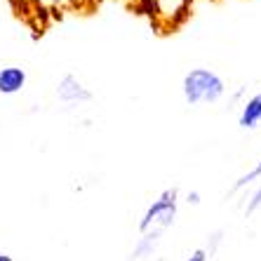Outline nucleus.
Wrapping results in <instances>:
<instances>
[{
    "instance_id": "f257e3e1",
    "label": "nucleus",
    "mask_w": 261,
    "mask_h": 261,
    "mask_svg": "<svg viewBox=\"0 0 261 261\" xmlns=\"http://www.w3.org/2000/svg\"><path fill=\"white\" fill-rule=\"evenodd\" d=\"M228 94L224 75L210 66H193L181 78V99L189 109H202L219 103Z\"/></svg>"
},
{
    "instance_id": "f03ea898",
    "label": "nucleus",
    "mask_w": 261,
    "mask_h": 261,
    "mask_svg": "<svg viewBox=\"0 0 261 261\" xmlns=\"http://www.w3.org/2000/svg\"><path fill=\"white\" fill-rule=\"evenodd\" d=\"M179 202H181V195H179V189H176V186L163 189L148 205H146L144 212H141L139 221H137L139 233L170 231L172 226L176 224V217H179Z\"/></svg>"
},
{
    "instance_id": "7ed1b4c3",
    "label": "nucleus",
    "mask_w": 261,
    "mask_h": 261,
    "mask_svg": "<svg viewBox=\"0 0 261 261\" xmlns=\"http://www.w3.org/2000/svg\"><path fill=\"white\" fill-rule=\"evenodd\" d=\"M55 97L59 99L64 106L75 109V106H83V103H90L92 99H94V94H92V90L87 87L85 80L78 78L75 73H64V75L57 80Z\"/></svg>"
},
{
    "instance_id": "20e7f679",
    "label": "nucleus",
    "mask_w": 261,
    "mask_h": 261,
    "mask_svg": "<svg viewBox=\"0 0 261 261\" xmlns=\"http://www.w3.org/2000/svg\"><path fill=\"white\" fill-rule=\"evenodd\" d=\"M29 85V71L24 66H0V97H14Z\"/></svg>"
},
{
    "instance_id": "39448f33",
    "label": "nucleus",
    "mask_w": 261,
    "mask_h": 261,
    "mask_svg": "<svg viewBox=\"0 0 261 261\" xmlns=\"http://www.w3.org/2000/svg\"><path fill=\"white\" fill-rule=\"evenodd\" d=\"M163 236L165 233L158 231H146L139 233V238L134 240V247L129 252V261H148L153 256L158 254V247L163 243Z\"/></svg>"
},
{
    "instance_id": "423d86ee",
    "label": "nucleus",
    "mask_w": 261,
    "mask_h": 261,
    "mask_svg": "<svg viewBox=\"0 0 261 261\" xmlns=\"http://www.w3.org/2000/svg\"><path fill=\"white\" fill-rule=\"evenodd\" d=\"M261 125V90L252 97H245L238 111V127L240 129H256Z\"/></svg>"
},
{
    "instance_id": "0eeeda50",
    "label": "nucleus",
    "mask_w": 261,
    "mask_h": 261,
    "mask_svg": "<svg viewBox=\"0 0 261 261\" xmlns=\"http://www.w3.org/2000/svg\"><path fill=\"white\" fill-rule=\"evenodd\" d=\"M261 179V158L256 160L249 170H245L243 174L238 176L236 181H233V186L228 189V195H236V193H240V191H245L247 186H252V184H256Z\"/></svg>"
},
{
    "instance_id": "6e6552de",
    "label": "nucleus",
    "mask_w": 261,
    "mask_h": 261,
    "mask_svg": "<svg viewBox=\"0 0 261 261\" xmlns=\"http://www.w3.org/2000/svg\"><path fill=\"white\" fill-rule=\"evenodd\" d=\"M261 210V181H256V186L247 193V198H245V205H243V214L245 219L254 217L256 212Z\"/></svg>"
},
{
    "instance_id": "1a4fd4ad",
    "label": "nucleus",
    "mask_w": 261,
    "mask_h": 261,
    "mask_svg": "<svg viewBox=\"0 0 261 261\" xmlns=\"http://www.w3.org/2000/svg\"><path fill=\"white\" fill-rule=\"evenodd\" d=\"M221 243H224V228H214V231L207 233L202 249L207 252V256H210V259H212V256L217 254V249L221 247Z\"/></svg>"
},
{
    "instance_id": "9d476101",
    "label": "nucleus",
    "mask_w": 261,
    "mask_h": 261,
    "mask_svg": "<svg viewBox=\"0 0 261 261\" xmlns=\"http://www.w3.org/2000/svg\"><path fill=\"white\" fill-rule=\"evenodd\" d=\"M38 7H43V10H66V7H71L75 0H33Z\"/></svg>"
},
{
    "instance_id": "9b49d317",
    "label": "nucleus",
    "mask_w": 261,
    "mask_h": 261,
    "mask_svg": "<svg viewBox=\"0 0 261 261\" xmlns=\"http://www.w3.org/2000/svg\"><path fill=\"white\" fill-rule=\"evenodd\" d=\"M184 202L189 207H198L202 202V193L198 189H191V191H186V195H184Z\"/></svg>"
},
{
    "instance_id": "f8f14e48",
    "label": "nucleus",
    "mask_w": 261,
    "mask_h": 261,
    "mask_svg": "<svg viewBox=\"0 0 261 261\" xmlns=\"http://www.w3.org/2000/svg\"><path fill=\"white\" fill-rule=\"evenodd\" d=\"M181 261H210V256H207V252L202 247H195L191 254H186Z\"/></svg>"
},
{
    "instance_id": "ddd939ff",
    "label": "nucleus",
    "mask_w": 261,
    "mask_h": 261,
    "mask_svg": "<svg viewBox=\"0 0 261 261\" xmlns=\"http://www.w3.org/2000/svg\"><path fill=\"white\" fill-rule=\"evenodd\" d=\"M0 261H14L12 254H7V252H0Z\"/></svg>"
},
{
    "instance_id": "4468645a",
    "label": "nucleus",
    "mask_w": 261,
    "mask_h": 261,
    "mask_svg": "<svg viewBox=\"0 0 261 261\" xmlns=\"http://www.w3.org/2000/svg\"><path fill=\"white\" fill-rule=\"evenodd\" d=\"M120 3H134V5H139L141 0H120Z\"/></svg>"
}]
</instances>
